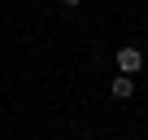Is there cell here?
Segmentation results:
<instances>
[{"label": "cell", "mask_w": 148, "mask_h": 140, "mask_svg": "<svg viewBox=\"0 0 148 140\" xmlns=\"http://www.w3.org/2000/svg\"><path fill=\"white\" fill-rule=\"evenodd\" d=\"M118 70H122V75H135V70H144V53L139 48H118Z\"/></svg>", "instance_id": "1"}, {"label": "cell", "mask_w": 148, "mask_h": 140, "mask_svg": "<svg viewBox=\"0 0 148 140\" xmlns=\"http://www.w3.org/2000/svg\"><path fill=\"white\" fill-rule=\"evenodd\" d=\"M109 96H113V101H131V96H135V79H131V75L109 79Z\"/></svg>", "instance_id": "2"}, {"label": "cell", "mask_w": 148, "mask_h": 140, "mask_svg": "<svg viewBox=\"0 0 148 140\" xmlns=\"http://www.w3.org/2000/svg\"><path fill=\"white\" fill-rule=\"evenodd\" d=\"M61 5H70V9H74V5H79V0H61Z\"/></svg>", "instance_id": "3"}]
</instances>
